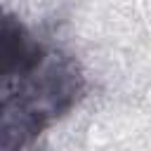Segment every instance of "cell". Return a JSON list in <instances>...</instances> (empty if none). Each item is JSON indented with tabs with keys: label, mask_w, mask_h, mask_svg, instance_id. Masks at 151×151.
<instances>
[{
	"label": "cell",
	"mask_w": 151,
	"mask_h": 151,
	"mask_svg": "<svg viewBox=\"0 0 151 151\" xmlns=\"http://www.w3.org/2000/svg\"><path fill=\"white\" fill-rule=\"evenodd\" d=\"M85 92L78 64L47 52L24 78L5 83L2 97V151H24L59 116L68 113Z\"/></svg>",
	"instance_id": "obj_1"
},
{
	"label": "cell",
	"mask_w": 151,
	"mask_h": 151,
	"mask_svg": "<svg viewBox=\"0 0 151 151\" xmlns=\"http://www.w3.org/2000/svg\"><path fill=\"white\" fill-rule=\"evenodd\" d=\"M47 50L40 45V40L14 17L5 14L2 19V33H0V73L5 83L19 80L28 76L42 59Z\"/></svg>",
	"instance_id": "obj_2"
}]
</instances>
